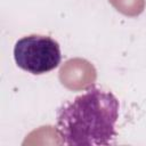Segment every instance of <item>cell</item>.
<instances>
[{
	"mask_svg": "<svg viewBox=\"0 0 146 146\" xmlns=\"http://www.w3.org/2000/svg\"><path fill=\"white\" fill-rule=\"evenodd\" d=\"M117 98L99 87H90L57 111L56 129L68 146L110 145L116 136Z\"/></svg>",
	"mask_w": 146,
	"mask_h": 146,
	"instance_id": "6da1fadb",
	"label": "cell"
},
{
	"mask_svg": "<svg viewBox=\"0 0 146 146\" xmlns=\"http://www.w3.org/2000/svg\"><path fill=\"white\" fill-rule=\"evenodd\" d=\"M14 58L19 68L40 75L56 68L60 63L62 54L58 42L52 38L31 34L16 41Z\"/></svg>",
	"mask_w": 146,
	"mask_h": 146,
	"instance_id": "7a4b0ae2",
	"label": "cell"
},
{
	"mask_svg": "<svg viewBox=\"0 0 146 146\" xmlns=\"http://www.w3.org/2000/svg\"><path fill=\"white\" fill-rule=\"evenodd\" d=\"M58 79L66 89L81 91L95 84L97 71L95 66L84 58H70L60 66Z\"/></svg>",
	"mask_w": 146,
	"mask_h": 146,
	"instance_id": "3957f363",
	"label": "cell"
},
{
	"mask_svg": "<svg viewBox=\"0 0 146 146\" xmlns=\"http://www.w3.org/2000/svg\"><path fill=\"white\" fill-rule=\"evenodd\" d=\"M108 2L119 13L128 17L139 16L146 6L145 0H108Z\"/></svg>",
	"mask_w": 146,
	"mask_h": 146,
	"instance_id": "277c9868",
	"label": "cell"
}]
</instances>
